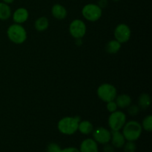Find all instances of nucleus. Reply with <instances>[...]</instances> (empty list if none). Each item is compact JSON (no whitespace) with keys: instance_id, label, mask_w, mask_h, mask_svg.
Segmentation results:
<instances>
[{"instance_id":"aec40b11","label":"nucleus","mask_w":152,"mask_h":152,"mask_svg":"<svg viewBox=\"0 0 152 152\" xmlns=\"http://www.w3.org/2000/svg\"><path fill=\"white\" fill-rule=\"evenodd\" d=\"M142 128L146 132H151L152 131V116L148 115L143 119L142 123Z\"/></svg>"},{"instance_id":"1a4fd4ad","label":"nucleus","mask_w":152,"mask_h":152,"mask_svg":"<svg viewBox=\"0 0 152 152\" xmlns=\"http://www.w3.org/2000/svg\"><path fill=\"white\" fill-rule=\"evenodd\" d=\"M92 134H93V139L98 144L105 145L109 143L111 141V132L104 127H98L96 129H94Z\"/></svg>"},{"instance_id":"39448f33","label":"nucleus","mask_w":152,"mask_h":152,"mask_svg":"<svg viewBox=\"0 0 152 152\" xmlns=\"http://www.w3.org/2000/svg\"><path fill=\"white\" fill-rule=\"evenodd\" d=\"M82 14L86 20L89 22H96L102 16V10L98 4L89 3L83 7Z\"/></svg>"},{"instance_id":"f3484780","label":"nucleus","mask_w":152,"mask_h":152,"mask_svg":"<svg viewBox=\"0 0 152 152\" xmlns=\"http://www.w3.org/2000/svg\"><path fill=\"white\" fill-rule=\"evenodd\" d=\"M120 48H121V43H120L116 39L109 41L105 46V50L111 54L117 53L120 50Z\"/></svg>"},{"instance_id":"b1692460","label":"nucleus","mask_w":152,"mask_h":152,"mask_svg":"<svg viewBox=\"0 0 152 152\" xmlns=\"http://www.w3.org/2000/svg\"><path fill=\"white\" fill-rule=\"evenodd\" d=\"M62 149L57 143L55 142H51L48 145V152H59V151Z\"/></svg>"},{"instance_id":"a878e982","label":"nucleus","mask_w":152,"mask_h":152,"mask_svg":"<svg viewBox=\"0 0 152 152\" xmlns=\"http://www.w3.org/2000/svg\"><path fill=\"white\" fill-rule=\"evenodd\" d=\"M59 152H80V151H79V148H75V147H68V148L61 149Z\"/></svg>"},{"instance_id":"4468645a","label":"nucleus","mask_w":152,"mask_h":152,"mask_svg":"<svg viewBox=\"0 0 152 152\" xmlns=\"http://www.w3.org/2000/svg\"><path fill=\"white\" fill-rule=\"evenodd\" d=\"M115 102L117 103V107L120 108H126L132 104V98L130 96L126 94H123L119 96H117L115 98Z\"/></svg>"},{"instance_id":"7ed1b4c3","label":"nucleus","mask_w":152,"mask_h":152,"mask_svg":"<svg viewBox=\"0 0 152 152\" xmlns=\"http://www.w3.org/2000/svg\"><path fill=\"white\" fill-rule=\"evenodd\" d=\"M7 35L9 39L15 44H22L27 39V32L21 24H13L7 28Z\"/></svg>"},{"instance_id":"dca6fc26","label":"nucleus","mask_w":152,"mask_h":152,"mask_svg":"<svg viewBox=\"0 0 152 152\" xmlns=\"http://www.w3.org/2000/svg\"><path fill=\"white\" fill-rule=\"evenodd\" d=\"M11 16V8L8 4L0 2V19L7 20Z\"/></svg>"},{"instance_id":"9d476101","label":"nucleus","mask_w":152,"mask_h":152,"mask_svg":"<svg viewBox=\"0 0 152 152\" xmlns=\"http://www.w3.org/2000/svg\"><path fill=\"white\" fill-rule=\"evenodd\" d=\"M80 152H99L98 143L93 138H87L80 144Z\"/></svg>"},{"instance_id":"c756f323","label":"nucleus","mask_w":152,"mask_h":152,"mask_svg":"<svg viewBox=\"0 0 152 152\" xmlns=\"http://www.w3.org/2000/svg\"><path fill=\"white\" fill-rule=\"evenodd\" d=\"M112 1H120V0H112Z\"/></svg>"},{"instance_id":"ddd939ff","label":"nucleus","mask_w":152,"mask_h":152,"mask_svg":"<svg viewBox=\"0 0 152 152\" xmlns=\"http://www.w3.org/2000/svg\"><path fill=\"white\" fill-rule=\"evenodd\" d=\"M51 13L55 19H64L67 16V10L62 4H55L51 8Z\"/></svg>"},{"instance_id":"f257e3e1","label":"nucleus","mask_w":152,"mask_h":152,"mask_svg":"<svg viewBox=\"0 0 152 152\" xmlns=\"http://www.w3.org/2000/svg\"><path fill=\"white\" fill-rule=\"evenodd\" d=\"M80 117H65L57 123V129L60 133L65 135H72L78 131Z\"/></svg>"},{"instance_id":"c85d7f7f","label":"nucleus","mask_w":152,"mask_h":152,"mask_svg":"<svg viewBox=\"0 0 152 152\" xmlns=\"http://www.w3.org/2000/svg\"><path fill=\"white\" fill-rule=\"evenodd\" d=\"M15 0H2L3 2L6 3V4H11V3H13V1H14Z\"/></svg>"},{"instance_id":"f8f14e48","label":"nucleus","mask_w":152,"mask_h":152,"mask_svg":"<svg viewBox=\"0 0 152 152\" xmlns=\"http://www.w3.org/2000/svg\"><path fill=\"white\" fill-rule=\"evenodd\" d=\"M29 17V13L25 7L16 9L13 13V20L16 24H22L26 22Z\"/></svg>"},{"instance_id":"2eb2a0df","label":"nucleus","mask_w":152,"mask_h":152,"mask_svg":"<svg viewBox=\"0 0 152 152\" xmlns=\"http://www.w3.org/2000/svg\"><path fill=\"white\" fill-rule=\"evenodd\" d=\"M78 131L84 135H88L91 134L94 131V126L90 121L83 120L79 123Z\"/></svg>"},{"instance_id":"6ab92c4d","label":"nucleus","mask_w":152,"mask_h":152,"mask_svg":"<svg viewBox=\"0 0 152 152\" xmlns=\"http://www.w3.org/2000/svg\"><path fill=\"white\" fill-rule=\"evenodd\" d=\"M48 19L46 17H45V16H42V17L38 18V19L36 20L35 24H34L36 30L38 31H45V30L48 28Z\"/></svg>"},{"instance_id":"f03ea898","label":"nucleus","mask_w":152,"mask_h":152,"mask_svg":"<svg viewBox=\"0 0 152 152\" xmlns=\"http://www.w3.org/2000/svg\"><path fill=\"white\" fill-rule=\"evenodd\" d=\"M123 134L126 141L135 142L140 137L142 128L140 123L136 120H130L125 123L122 129Z\"/></svg>"},{"instance_id":"6e6552de","label":"nucleus","mask_w":152,"mask_h":152,"mask_svg":"<svg viewBox=\"0 0 152 152\" xmlns=\"http://www.w3.org/2000/svg\"><path fill=\"white\" fill-rule=\"evenodd\" d=\"M131 35H132V31L129 25L126 24H120L114 29V38L121 44L127 42L130 39Z\"/></svg>"},{"instance_id":"bb28decb","label":"nucleus","mask_w":152,"mask_h":152,"mask_svg":"<svg viewBox=\"0 0 152 152\" xmlns=\"http://www.w3.org/2000/svg\"><path fill=\"white\" fill-rule=\"evenodd\" d=\"M97 4L101 8H103V7H106L107 4H108V0H99Z\"/></svg>"},{"instance_id":"423d86ee","label":"nucleus","mask_w":152,"mask_h":152,"mask_svg":"<svg viewBox=\"0 0 152 152\" xmlns=\"http://www.w3.org/2000/svg\"><path fill=\"white\" fill-rule=\"evenodd\" d=\"M126 123V115L124 112L121 111H116L111 113L108 117V126L111 129V132L122 130Z\"/></svg>"},{"instance_id":"20e7f679","label":"nucleus","mask_w":152,"mask_h":152,"mask_svg":"<svg viewBox=\"0 0 152 152\" xmlns=\"http://www.w3.org/2000/svg\"><path fill=\"white\" fill-rule=\"evenodd\" d=\"M96 94L101 100L108 102L115 99L116 96H117V91L113 85L104 83L98 87Z\"/></svg>"},{"instance_id":"4be33fe9","label":"nucleus","mask_w":152,"mask_h":152,"mask_svg":"<svg viewBox=\"0 0 152 152\" xmlns=\"http://www.w3.org/2000/svg\"><path fill=\"white\" fill-rule=\"evenodd\" d=\"M140 107L137 105H132L131 104L129 107H128V113L130 114L131 116H136L137 114H139L140 112Z\"/></svg>"},{"instance_id":"7c9ffc66","label":"nucleus","mask_w":152,"mask_h":152,"mask_svg":"<svg viewBox=\"0 0 152 152\" xmlns=\"http://www.w3.org/2000/svg\"><path fill=\"white\" fill-rule=\"evenodd\" d=\"M46 152H48V151H46Z\"/></svg>"},{"instance_id":"393cba45","label":"nucleus","mask_w":152,"mask_h":152,"mask_svg":"<svg viewBox=\"0 0 152 152\" xmlns=\"http://www.w3.org/2000/svg\"><path fill=\"white\" fill-rule=\"evenodd\" d=\"M115 148L111 144H105L103 146V152H114Z\"/></svg>"},{"instance_id":"5701e85b","label":"nucleus","mask_w":152,"mask_h":152,"mask_svg":"<svg viewBox=\"0 0 152 152\" xmlns=\"http://www.w3.org/2000/svg\"><path fill=\"white\" fill-rule=\"evenodd\" d=\"M106 108L110 113L114 112L117 110L118 107H117V103H116L115 100L113 101H110V102H107V105H106Z\"/></svg>"},{"instance_id":"0eeeda50","label":"nucleus","mask_w":152,"mask_h":152,"mask_svg":"<svg viewBox=\"0 0 152 152\" xmlns=\"http://www.w3.org/2000/svg\"><path fill=\"white\" fill-rule=\"evenodd\" d=\"M87 27L81 19H74L69 25L70 34L74 39H82L86 34Z\"/></svg>"},{"instance_id":"9b49d317","label":"nucleus","mask_w":152,"mask_h":152,"mask_svg":"<svg viewBox=\"0 0 152 152\" xmlns=\"http://www.w3.org/2000/svg\"><path fill=\"white\" fill-rule=\"evenodd\" d=\"M110 142L115 148H122L124 146L126 140L120 131H116V132H111V137Z\"/></svg>"},{"instance_id":"a211bd4d","label":"nucleus","mask_w":152,"mask_h":152,"mask_svg":"<svg viewBox=\"0 0 152 152\" xmlns=\"http://www.w3.org/2000/svg\"><path fill=\"white\" fill-rule=\"evenodd\" d=\"M151 105V96L148 94L143 93L138 98V106L141 109H146Z\"/></svg>"},{"instance_id":"412c9836","label":"nucleus","mask_w":152,"mask_h":152,"mask_svg":"<svg viewBox=\"0 0 152 152\" xmlns=\"http://www.w3.org/2000/svg\"><path fill=\"white\" fill-rule=\"evenodd\" d=\"M123 148H124V152H135L137 149L136 144L134 143V142H131V141L126 142Z\"/></svg>"},{"instance_id":"cd10ccee","label":"nucleus","mask_w":152,"mask_h":152,"mask_svg":"<svg viewBox=\"0 0 152 152\" xmlns=\"http://www.w3.org/2000/svg\"><path fill=\"white\" fill-rule=\"evenodd\" d=\"M76 44L78 46H80L82 45L81 39H76Z\"/></svg>"}]
</instances>
